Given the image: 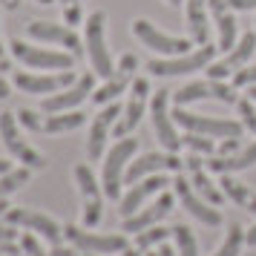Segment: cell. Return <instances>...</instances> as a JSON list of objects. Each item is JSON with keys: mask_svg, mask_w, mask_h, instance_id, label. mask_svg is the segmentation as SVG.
Instances as JSON below:
<instances>
[{"mask_svg": "<svg viewBox=\"0 0 256 256\" xmlns=\"http://www.w3.org/2000/svg\"><path fill=\"white\" fill-rule=\"evenodd\" d=\"M14 239H18L14 224H0V242H14Z\"/></svg>", "mask_w": 256, "mask_h": 256, "instance_id": "b9f144b4", "label": "cell"}, {"mask_svg": "<svg viewBox=\"0 0 256 256\" xmlns=\"http://www.w3.org/2000/svg\"><path fill=\"white\" fill-rule=\"evenodd\" d=\"M213 44H202L196 52H187V55H178V58H156L147 64L150 75H158V78H173V75H187V72L196 70H208L213 64V55H216Z\"/></svg>", "mask_w": 256, "mask_h": 256, "instance_id": "277c9868", "label": "cell"}, {"mask_svg": "<svg viewBox=\"0 0 256 256\" xmlns=\"http://www.w3.org/2000/svg\"><path fill=\"white\" fill-rule=\"evenodd\" d=\"M170 116H173V121L178 127H184L187 132H198V136H210V138H236V136H242V130H244L242 121L198 116V112H187L184 106H176Z\"/></svg>", "mask_w": 256, "mask_h": 256, "instance_id": "7a4b0ae2", "label": "cell"}, {"mask_svg": "<svg viewBox=\"0 0 256 256\" xmlns=\"http://www.w3.org/2000/svg\"><path fill=\"white\" fill-rule=\"evenodd\" d=\"M242 136H236V138H224L219 147V156H233V152H239V147H242Z\"/></svg>", "mask_w": 256, "mask_h": 256, "instance_id": "ab89813d", "label": "cell"}, {"mask_svg": "<svg viewBox=\"0 0 256 256\" xmlns=\"http://www.w3.org/2000/svg\"><path fill=\"white\" fill-rule=\"evenodd\" d=\"M6 224L40 233L52 248H58L60 239H64V228H60L58 222L52 219V216H46V213H40V210H32V208H9L6 210Z\"/></svg>", "mask_w": 256, "mask_h": 256, "instance_id": "ba28073f", "label": "cell"}, {"mask_svg": "<svg viewBox=\"0 0 256 256\" xmlns=\"http://www.w3.org/2000/svg\"><path fill=\"white\" fill-rule=\"evenodd\" d=\"M9 84H6V78H3V72H0V101H6V98H9Z\"/></svg>", "mask_w": 256, "mask_h": 256, "instance_id": "f6af8a7d", "label": "cell"}, {"mask_svg": "<svg viewBox=\"0 0 256 256\" xmlns=\"http://www.w3.org/2000/svg\"><path fill=\"white\" fill-rule=\"evenodd\" d=\"M248 95H250V101H256V84H250V86H248Z\"/></svg>", "mask_w": 256, "mask_h": 256, "instance_id": "f5cc1de1", "label": "cell"}, {"mask_svg": "<svg viewBox=\"0 0 256 256\" xmlns=\"http://www.w3.org/2000/svg\"><path fill=\"white\" fill-rule=\"evenodd\" d=\"M173 239H176V254H178V256H198L196 236H193L190 228L176 224V228H173Z\"/></svg>", "mask_w": 256, "mask_h": 256, "instance_id": "4dcf8cb0", "label": "cell"}, {"mask_svg": "<svg viewBox=\"0 0 256 256\" xmlns=\"http://www.w3.org/2000/svg\"><path fill=\"white\" fill-rule=\"evenodd\" d=\"M184 167L190 170V184L198 190V196H204L210 204H213V208H219L222 202H224V193H222L219 187H216V184L208 178V173H204V162L198 158V152L187 156V158H184Z\"/></svg>", "mask_w": 256, "mask_h": 256, "instance_id": "603a6c76", "label": "cell"}, {"mask_svg": "<svg viewBox=\"0 0 256 256\" xmlns=\"http://www.w3.org/2000/svg\"><path fill=\"white\" fill-rule=\"evenodd\" d=\"M9 70V58H6V49H3V40H0V72Z\"/></svg>", "mask_w": 256, "mask_h": 256, "instance_id": "bcb514c9", "label": "cell"}, {"mask_svg": "<svg viewBox=\"0 0 256 256\" xmlns=\"http://www.w3.org/2000/svg\"><path fill=\"white\" fill-rule=\"evenodd\" d=\"M158 254H162V256H178V254H176V250H173V248H167V244H158Z\"/></svg>", "mask_w": 256, "mask_h": 256, "instance_id": "681fc988", "label": "cell"}, {"mask_svg": "<svg viewBox=\"0 0 256 256\" xmlns=\"http://www.w3.org/2000/svg\"><path fill=\"white\" fill-rule=\"evenodd\" d=\"M64 18H66V24L70 26H75L78 20H81V6H78V0L70 3V6H64Z\"/></svg>", "mask_w": 256, "mask_h": 256, "instance_id": "60d3db41", "label": "cell"}, {"mask_svg": "<svg viewBox=\"0 0 256 256\" xmlns=\"http://www.w3.org/2000/svg\"><path fill=\"white\" fill-rule=\"evenodd\" d=\"M187 26L198 46L208 40V0H187Z\"/></svg>", "mask_w": 256, "mask_h": 256, "instance_id": "4316f807", "label": "cell"}, {"mask_svg": "<svg viewBox=\"0 0 256 256\" xmlns=\"http://www.w3.org/2000/svg\"><path fill=\"white\" fill-rule=\"evenodd\" d=\"M0 256H18V244L14 242H0Z\"/></svg>", "mask_w": 256, "mask_h": 256, "instance_id": "ee69618b", "label": "cell"}, {"mask_svg": "<svg viewBox=\"0 0 256 256\" xmlns=\"http://www.w3.org/2000/svg\"><path fill=\"white\" fill-rule=\"evenodd\" d=\"M92 84H95V75L86 72V75H81L72 86L60 90V92H55V95H46V98L40 101V110H44V112H70L72 106H78L81 101H86V95L92 92Z\"/></svg>", "mask_w": 256, "mask_h": 256, "instance_id": "2e32d148", "label": "cell"}, {"mask_svg": "<svg viewBox=\"0 0 256 256\" xmlns=\"http://www.w3.org/2000/svg\"><path fill=\"white\" fill-rule=\"evenodd\" d=\"M147 98H150V84H147V78H136L132 81V90H130V101L124 106L121 118H118V124H116V138H124V136H130L132 130L138 127L141 116H144V106H147Z\"/></svg>", "mask_w": 256, "mask_h": 256, "instance_id": "e0dca14e", "label": "cell"}, {"mask_svg": "<svg viewBox=\"0 0 256 256\" xmlns=\"http://www.w3.org/2000/svg\"><path fill=\"white\" fill-rule=\"evenodd\" d=\"M12 55L20 64L32 66V70H72L75 64V55L72 52H55V49H40V46H32L20 38H12Z\"/></svg>", "mask_w": 256, "mask_h": 256, "instance_id": "52a82bcc", "label": "cell"}, {"mask_svg": "<svg viewBox=\"0 0 256 256\" xmlns=\"http://www.w3.org/2000/svg\"><path fill=\"white\" fill-rule=\"evenodd\" d=\"M78 81L72 70H60L58 75H29V72H18L14 75V86L26 95H55L60 90H66Z\"/></svg>", "mask_w": 256, "mask_h": 256, "instance_id": "7c38bea8", "label": "cell"}, {"mask_svg": "<svg viewBox=\"0 0 256 256\" xmlns=\"http://www.w3.org/2000/svg\"><path fill=\"white\" fill-rule=\"evenodd\" d=\"M167 3H170V6H182V0H167Z\"/></svg>", "mask_w": 256, "mask_h": 256, "instance_id": "11a10c76", "label": "cell"}, {"mask_svg": "<svg viewBox=\"0 0 256 256\" xmlns=\"http://www.w3.org/2000/svg\"><path fill=\"white\" fill-rule=\"evenodd\" d=\"M26 32H29V38H35L40 44H58V46H64L66 52H72V55H81L84 52L81 38L75 35L72 26L49 24V20H32V24L26 26Z\"/></svg>", "mask_w": 256, "mask_h": 256, "instance_id": "5bb4252c", "label": "cell"}, {"mask_svg": "<svg viewBox=\"0 0 256 256\" xmlns=\"http://www.w3.org/2000/svg\"><path fill=\"white\" fill-rule=\"evenodd\" d=\"M242 244H244V230L239 228V224H230V230H228V236H224L222 248L213 256H239Z\"/></svg>", "mask_w": 256, "mask_h": 256, "instance_id": "d6a6232c", "label": "cell"}, {"mask_svg": "<svg viewBox=\"0 0 256 256\" xmlns=\"http://www.w3.org/2000/svg\"><path fill=\"white\" fill-rule=\"evenodd\" d=\"M29 176H32V167H18V170H9V173L0 176V198L9 196V193H14V190H20V187L29 182Z\"/></svg>", "mask_w": 256, "mask_h": 256, "instance_id": "f1b7e54d", "label": "cell"}, {"mask_svg": "<svg viewBox=\"0 0 256 256\" xmlns=\"http://www.w3.org/2000/svg\"><path fill=\"white\" fill-rule=\"evenodd\" d=\"M118 256H141V248H124Z\"/></svg>", "mask_w": 256, "mask_h": 256, "instance_id": "f907efd6", "label": "cell"}, {"mask_svg": "<svg viewBox=\"0 0 256 256\" xmlns=\"http://www.w3.org/2000/svg\"><path fill=\"white\" fill-rule=\"evenodd\" d=\"M164 184H170V182H167L164 176H158V173H152V176H147V178L136 182V184H130V190L121 196V208H118L121 216L127 219V216H132V213H138L141 204H144L152 193H158Z\"/></svg>", "mask_w": 256, "mask_h": 256, "instance_id": "7402d4cb", "label": "cell"}, {"mask_svg": "<svg viewBox=\"0 0 256 256\" xmlns=\"http://www.w3.org/2000/svg\"><path fill=\"white\" fill-rule=\"evenodd\" d=\"M170 210H173V196H170V193H162V196L156 198L152 204L141 208L138 213H132V216H127V219H124V224H121V230H124V233H141V230H147V228H152V224H158V222H162Z\"/></svg>", "mask_w": 256, "mask_h": 256, "instance_id": "44dd1931", "label": "cell"}, {"mask_svg": "<svg viewBox=\"0 0 256 256\" xmlns=\"http://www.w3.org/2000/svg\"><path fill=\"white\" fill-rule=\"evenodd\" d=\"M104 24L106 14L104 12H92L86 18V38H84V46H86V55H90V64H92V72L98 78H112L116 75V64L110 58V49H106L104 40Z\"/></svg>", "mask_w": 256, "mask_h": 256, "instance_id": "3957f363", "label": "cell"}, {"mask_svg": "<svg viewBox=\"0 0 256 256\" xmlns=\"http://www.w3.org/2000/svg\"><path fill=\"white\" fill-rule=\"evenodd\" d=\"M6 210H9V204H6V202L0 198V216H6Z\"/></svg>", "mask_w": 256, "mask_h": 256, "instance_id": "db71d44e", "label": "cell"}, {"mask_svg": "<svg viewBox=\"0 0 256 256\" xmlns=\"http://www.w3.org/2000/svg\"><path fill=\"white\" fill-rule=\"evenodd\" d=\"M12 170V162H6V158H0V176L3 173H9Z\"/></svg>", "mask_w": 256, "mask_h": 256, "instance_id": "816d5d0a", "label": "cell"}, {"mask_svg": "<svg viewBox=\"0 0 256 256\" xmlns=\"http://www.w3.org/2000/svg\"><path fill=\"white\" fill-rule=\"evenodd\" d=\"M64 236L70 239V244H75L84 254H121L124 248H130L127 233H92L84 230V228H75V224H66L64 228Z\"/></svg>", "mask_w": 256, "mask_h": 256, "instance_id": "8992f818", "label": "cell"}, {"mask_svg": "<svg viewBox=\"0 0 256 256\" xmlns=\"http://www.w3.org/2000/svg\"><path fill=\"white\" fill-rule=\"evenodd\" d=\"M204 98H213V101H222V104H239V98H236V92H233L230 86L222 81H213V78L193 81V84H187V86H182L178 92H173L176 106H184L190 101H204Z\"/></svg>", "mask_w": 256, "mask_h": 256, "instance_id": "4fadbf2b", "label": "cell"}, {"mask_svg": "<svg viewBox=\"0 0 256 256\" xmlns=\"http://www.w3.org/2000/svg\"><path fill=\"white\" fill-rule=\"evenodd\" d=\"M132 35L138 38L147 49L162 52V55H167V58H178V55H187V52H190V40L164 35V32H158L150 20H136V24H132Z\"/></svg>", "mask_w": 256, "mask_h": 256, "instance_id": "8fae6325", "label": "cell"}, {"mask_svg": "<svg viewBox=\"0 0 256 256\" xmlns=\"http://www.w3.org/2000/svg\"><path fill=\"white\" fill-rule=\"evenodd\" d=\"M0 138L6 144L9 156L18 158L24 167H32V170H44V167H46V156H40V152H38L32 144H26V138L20 136V130H18V116H14V112H0Z\"/></svg>", "mask_w": 256, "mask_h": 256, "instance_id": "5b68a950", "label": "cell"}, {"mask_svg": "<svg viewBox=\"0 0 256 256\" xmlns=\"http://www.w3.org/2000/svg\"><path fill=\"white\" fill-rule=\"evenodd\" d=\"M230 9H239V12H248V9H256V0H228Z\"/></svg>", "mask_w": 256, "mask_h": 256, "instance_id": "7bdbcfd3", "label": "cell"}, {"mask_svg": "<svg viewBox=\"0 0 256 256\" xmlns=\"http://www.w3.org/2000/svg\"><path fill=\"white\" fill-rule=\"evenodd\" d=\"M239 116H242L244 127L256 136V110H254V104H250V101H239Z\"/></svg>", "mask_w": 256, "mask_h": 256, "instance_id": "74e56055", "label": "cell"}, {"mask_svg": "<svg viewBox=\"0 0 256 256\" xmlns=\"http://www.w3.org/2000/svg\"><path fill=\"white\" fill-rule=\"evenodd\" d=\"M244 242L250 244V248H256V224L250 228V230H244Z\"/></svg>", "mask_w": 256, "mask_h": 256, "instance_id": "7dc6e473", "label": "cell"}, {"mask_svg": "<svg viewBox=\"0 0 256 256\" xmlns=\"http://www.w3.org/2000/svg\"><path fill=\"white\" fill-rule=\"evenodd\" d=\"M256 84V66H242L233 72V86H250Z\"/></svg>", "mask_w": 256, "mask_h": 256, "instance_id": "f35d334b", "label": "cell"}, {"mask_svg": "<svg viewBox=\"0 0 256 256\" xmlns=\"http://www.w3.org/2000/svg\"><path fill=\"white\" fill-rule=\"evenodd\" d=\"M18 124H24L29 132H40V127H44V118L38 116L35 110H20V112H18Z\"/></svg>", "mask_w": 256, "mask_h": 256, "instance_id": "d590c367", "label": "cell"}, {"mask_svg": "<svg viewBox=\"0 0 256 256\" xmlns=\"http://www.w3.org/2000/svg\"><path fill=\"white\" fill-rule=\"evenodd\" d=\"M219 184H222V193L230 198V202H236V204L244 208L248 213H256V190H250L244 182H236L230 173H222Z\"/></svg>", "mask_w": 256, "mask_h": 256, "instance_id": "484cf974", "label": "cell"}, {"mask_svg": "<svg viewBox=\"0 0 256 256\" xmlns=\"http://www.w3.org/2000/svg\"><path fill=\"white\" fill-rule=\"evenodd\" d=\"M138 150V141L136 138H118L116 147L106 152L104 158V173H101V190L106 198H121V184H124V170L132 162V156Z\"/></svg>", "mask_w": 256, "mask_h": 256, "instance_id": "6da1fadb", "label": "cell"}, {"mask_svg": "<svg viewBox=\"0 0 256 256\" xmlns=\"http://www.w3.org/2000/svg\"><path fill=\"white\" fill-rule=\"evenodd\" d=\"M20 248H24V254H26V256H52V254H46V250L40 248V242H38L32 233L20 236Z\"/></svg>", "mask_w": 256, "mask_h": 256, "instance_id": "8d00e7d4", "label": "cell"}, {"mask_svg": "<svg viewBox=\"0 0 256 256\" xmlns=\"http://www.w3.org/2000/svg\"><path fill=\"white\" fill-rule=\"evenodd\" d=\"M0 6H3V9H9V12H14V9L20 6V0H0Z\"/></svg>", "mask_w": 256, "mask_h": 256, "instance_id": "c3c4849f", "label": "cell"}, {"mask_svg": "<svg viewBox=\"0 0 256 256\" xmlns=\"http://www.w3.org/2000/svg\"><path fill=\"white\" fill-rule=\"evenodd\" d=\"M84 121H86V116H84V112H78V110H72V112H46L40 132H49V136L70 132V130H78Z\"/></svg>", "mask_w": 256, "mask_h": 256, "instance_id": "83f0119b", "label": "cell"}, {"mask_svg": "<svg viewBox=\"0 0 256 256\" xmlns=\"http://www.w3.org/2000/svg\"><path fill=\"white\" fill-rule=\"evenodd\" d=\"M167 236H173V228L167 230V228H162V224H152V228H147V230L136 233V248L150 250V248H156V244H162Z\"/></svg>", "mask_w": 256, "mask_h": 256, "instance_id": "1f68e13d", "label": "cell"}, {"mask_svg": "<svg viewBox=\"0 0 256 256\" xmlns=\"http://www.w3.org/2000/svg\"><path fill=\"white\" fill-rule=\"evenodd\" d=\"M173 187H176V196L182 198L184 210L193 216V219H198L202 224H210V228H219V224H222V213L216 208H208V204H204L193 190H190V182H187L184 176H176Z\"/></svg>", "mask_w": 256, "mask_h": 256, "instance_id": "ffe728a7", "label": "cell"}, {"mask_svg": "<svg viewBox=\"0 0 256 256\" xmlns=\"http://www.w3.org/2000/svg\"><path fill=\"white\" fill-rule=\"evenodd\" d=\"M184 162L176 156V152H144L141 158H132L124 170V182L127 184H136L141 178H147L152 173H164V170H173V173H182Z\"/></svg>", "mask_w": 256, "mask_h": 256, "instance_id": "30bf717a", "label": "cell"}, {"mask_svg": "<svg viewBox=\"0 0 256 256\" xmlns=\"http://www.w3.org/2000/svg\"><path fill=\"white\" fill-rule=\"evenodd\" d=\"M101 213H104L101 198H84V224L86 228H95L101 222Z\"/></svg>", "mask_w": 256, "mask_h": 256, "instance_id": "e575fe53", "label": "cell"}, {"mask_svg": "<svg viewBox=\"0 0 256 256\" xmlns=\"http://www.w3.org/2000/svg\"><path fill=\"white\" fill-rule=\"evenodd\" d=\"M75 182H78V190H81L84 198H101V187H98L92 170L86 164H78L75 167Z\"/></svg>", "mask_w": 256, "mask_h": 256, "instance_id": "f546056e", "label": "cell"}, {"mask_svg": "<svg viewBox=\"0 0 256 256\" xmlns=\"http://www.w3.org/2000/svg\"><path fill=\"white\" fill-rule=\"evenodd\" d=\"M210 14L216 20V29H219V49L230 52L236 46V18L230 14V3L228 0H208Z\"/></svg>", "mask_w": 256, "mask_h": 256, "instance_id": "cb8c5ba5", "label": "cell"}, {"mask_svg": "<svg viewBox=\"0 0 256 256\" xmlns=\"http://www.w3.org/2000/svg\"><path fill=\"white\" fill-rule=\"evenodd\" d=\"M121 112H124V106H118V104L110 101V104H104V110L92 118V127H90V136H86V156H90L92 162H98V158L104 156L110 130H112V124L121 118Z\"/></svg>", "mask_w": 256, "mask_h": 256, "instance_id": "9a60e30c", "label": "cell"}, {"mask_svg": "<svg viewBox=\"0 0 256 256\" xmlns=\"http://www.w3.org/2000/svg\"><path fill=\"white\" fill-rule=\"evenodd\" d=\"M136 66H138V60H136V55H124V58L118 60L116 66V75L112 78H106L104 86H98L92 92V101L95 104H110V101H116L118 95L124 92L130 86V81H132V72H136Z\"/></svg>", "mask_w": 256, "mask_h": 256, "instance_id": "d6986e66", "label": "cell"}, {"mask_svg": "<svg viewBox=\"0 0 256 256\" xmlns=\"http://www.w3.org/2000/svg\"><path fill=\"white\" fill-rule=\"evenodd\" d=\"M182 144H184L187 150L198 152V156H213V138L210 136H198V132H187L184 138H182Z\"/></svg>", "mask_w": 256, "mask_h": 256, "instance_id": "836d02e7", "label": "cell"}, {"mask_svg": "<svg viewBox=\"0 0 256 256\" xmlns=\"http://www.w3.org/2000/svg\"><path fill=\"white\" fill-rule=\"evenodd\" d=\"M204 164H208V170H213V173H236V170H248V167H254L256 164V141L254 144H248L244 150L233 152V156H210Z\"/></svg>", "mask_w": 256, "mask_h": 256, "instance_id": "d4e9b609", "label": "cell"}, {"mask_svg": "<svg viewBox=\"0 0 256 256\" xmlns=\"http://www.w3.org/2000/svg\"><path fill=\"white\" fill-rule=\"evenodd\" d=\"M254 49H256V35H254V32H248V35H242V40H239L228 55H224V60L210 64V66H208V78L222 81V78H228L230 72L248 66V60L254 58Z\"/></svg>", "mask_w": 256, "mask_h": 256, "instance_id": "ac0fdd59", "label": "cell"}, {"mask_svg": "<svg viewBox=\"0 0 256 256\" xmlns=\"http://www.w3.org/2000/svg\"><path fill=\"white\" fill-rule=\"evenodd\" d=\"M35 3H44V6H49V3H52V0H35Z\"/></svg>", "mask_w": 256, "mask_h": 256, "instance_id": "9f6ffc18", "label": "cell"}, {"mask_svg": "<svg viewBox=\"0 0 256 256\" xmlns=\"http://www.w3.org/2000/svg\"><path fill=\"white\" fill-rule=\"evenodd\" d=\"M167 101H170V90H158V92L152 95V101H150L152 130H156V136H158V141H162L164 150H167V152H178L184 144H182L178 132H176L173 116L167 112Z\"/></svg>", "mask_w": 256, "mask_h": 256, "instance_id": "9c48e42d", "label": "cell"}]
</instances>
